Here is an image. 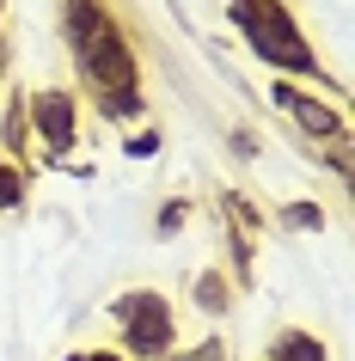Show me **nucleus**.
<instances>
[{
    "label": "nucleus",
    "instance_id": "1",
    "mask_svg": "<svg viewBox=\"0 0 355 361\" xmlns=\"http://www.w3.org/2000/svg\"><path fill=\"white\" fill-rule=\"evenodd\" d=\"M68 19H74V49H80V61H86V74L111 92V104H123V111H129V104H135V92H129V80H135L129 49L116 43L111 25L98 19L92 0H74V6H68Z\"/></svg>",
    "mask_w": 355,
    "mask_h": 361
},
{
    "label": "nucleus",
    "instance_id": "2",
    "mask_svg": "<svg viewBox=\"0 0 355 361\" xmlns=\"http://www.w3.org/2000/svg\"><path fill=\"white\" fill-rule=\"evenodd\" d=\"M239 6V19H245V31H251V43H258L270 61H288V68H313V49L294 37V25L282 19L276 6H258V0H233Z\"/></svg>",
    "mask_w": 355,
    "mask_h": 361
},
{
    "label": "nucleus",
    "instance_id": "3",
    "mask_svg": "<svg viewBox=\"0 0 355 361\" xmlns=\"http://www.w3.org/2000/svg\"><path fill=\"white\" fill-rule=\"evenodd\" d=\"M123 319H129V343L135 349H166V337H172V312H166V300L160 294H129V300L116 306Z\"/></svg>",
    "mask_w": 355,
    "mask_h": 361
},
{
    "label": "nucleus",
    "instance_id": "4",
    "mask_svg": "<svg viewBox=\"0 0 355 361\" xmlns=\"http://www.w3.org/2000/svg\"><path fill=\"white\" fill-rule=\"evenodd\" d=\"M37 123H43L49 141H68V135H74V104H68L61 92H43L37 98Z\"/></svg>",
    "mask_w": 355,
    "mask_h": 361
},
{
    "label": "nucleus",
    "instance_id": "5",
    "mask_svg": "<svg viewBox=\"0 0 355 361\" xmlns=\"http://www.w3.org/2000/svg\"><path fill=\"white\" fill-rule=\"evenodd\" d=\"M276 361H325V349H318L313 337H282L276 343Z\"/></svg>",
    "mask_w": 355,
    "mask_h": 361
},
{
    "label": "nucleus",
    "instance_id": "6",
    "mask_svg": "<svg viewBox=\"0 0 355 361\" xmlns=\"http://www.w3.org/2000/svg\"><path fill=\"white\" fill-rule=\"evenodd\" d=\"M0 202H19V184H6V171H0Z\"/></svg>",
    "mask_w": 355,
    "mask_h": 361
},
{
    "label": "nucleus",
    "instance_id": "7",
    "mask_svg": "<svg viewBox=\"0 0 355 361\" xmlns=\"http://www.w3.org/2000/svg\"><path fill=\"white\" fill-rule=\"evenodd\" d=\"M190 361H221V349H215V343H208V349H196V355Z\"/></svg>",
    "mask_w": 355,
    "mask_h": 361
},
{
    "label": "nucleus",
    "instance_id": "8",
    "mask_svg": "<svg viewBox=\"0 0 355 361\" xmlns=\"http://www.w3.org/2000/svg\"><path fill=\"white\" fill-rule=\"evenodd\" d=\"M74 361H116V355H74Z\"/></svg>",
    "mask_w": 355,
    "mask_h": 361
}]
</instances>
